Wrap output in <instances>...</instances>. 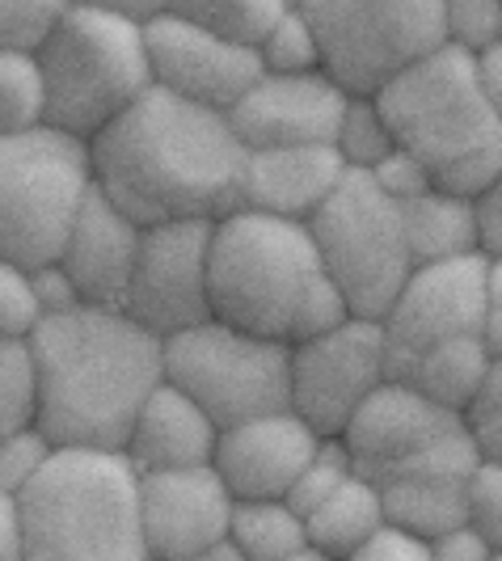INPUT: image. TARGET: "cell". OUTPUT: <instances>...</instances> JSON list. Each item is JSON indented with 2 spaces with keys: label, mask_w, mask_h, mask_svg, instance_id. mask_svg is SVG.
Instances as JSON below:
<instances>
[{
  "label": "cell",
  "mask_w": 502,
  "mask_h": 561,
  "mask_svg": "<svg viewBox=\"0 0 502 561\" xmlns=\"http://www.w3.org/2000/svg\"><path fill=\"white\" fill-rule=\"evenodd\" d=\"M93 186L132 220H220L241 207L246 144L224 111L148 84L89 140Z\"/></svg>",
  "instance_id": "obj_1"
},
{
  "label": "cell",
  "mask_w": 502,
  "mask_h": 561,
  "mask_svg": "<svg viewBox=\"0 0 502 561\" xmlns=\"http://www.w3.org/2000/svg\"><path fill=\"white\" fill-rule=\"evenodd\" d=\"M38 426L52 444L123 448L132 419L166 376L161 334L114 305L47 312L30 330Z\"/></svg>",
  "instance_id": "obj_2"
},
{
  "label": "cell",
  "mask_w": 502,
  "mask_h": 561,
  "mask_svg": "<svg viewBox=\"0 0 502 561\" xmlns=\"http://www.w3.org/2000/svg\"><path fill=\"white\" fill-rule=\"evenodd\" d=\"M212 317L253 334L300 342L346 317L308 220L232 207L212 228Z\"/></svg>",
  "instance_id": "obj_3"
},
{
  "label": "cell",
  "mask_w": 502,
  "mask_h": 561,
  "mask_svg": "<svg viewBox=\"0 0 502 561\" xmlns=\"http://www.w3.org/2000/svg\"><path fill=\"white\" fill-rule=\"evenodd\" d=\"M22 561H144L140 469L123 448L56 444L18 494Z\"/></svg>",
  "instance_id": "obj_4"
},
{
  "label": "cell",
  "mask_w": 502,
  "mask_h": 561,
  "mask_svg": "<svg viewBox=\"0 0 502 561\" xmlns=\"http://www.w3.org/2000/svg\"><path fill=\"white\" fill-rule=\"evenodd\" d=\"M372 98L397 148L419 157L440 191L477 195L502 169V123L481 93L474 51L440 43L372 89Z\"/></svg>",
  "instance_id": "obj_5"
},
{
  "label": "cell",
  "mask_w": 502,
  "mask_h": 561,
  "mask_svg": "<svg viewBox=\"0 0 502 561\" xmlns=\"http://www.w3.org/2000/svg\"><path fill=\"white\" fill-rule=\"evenodd\" d=\"M43 72V123L93 140L152 84L144 22L93 4H68L34 47Z\"/></svg>",
  "instance_id": "obj_6"
},
{
  "label": "cell",
  "mask_w": 502,
  "mask_h": 561,
  "mask_svg": "<svg viewBox=\"0 0 502 561\" xmlns=\"http://www.w3.org/2000/svg\"><path fill=\"white\" fill-rule=\"evenodd\" d=\"M93 186L89 140L38 123L0 136V257L52 262Z\"/></svg>",
  "instance_id": "obj_7"
},
{
  "label": "cell",
  "mask_w": 502,
  "mask_h": 561,
  "mask_svg": "<svg viewBox=\"0 0 502 561\" xmlns=\"http://www.w3.org/2000/svg\"><path fill=\"white\" fill-rule=\"evenodd\" d=\"M308 232L346 312L380 321L414 266L397 198L385 195L367 169H346L334 195L308 216Z\"/></svg>",
  "instance_id": "obj_8"
},
{
  "label": "cell",
  "mask_w": 502,
  "mask_h": 561,
  "mask_svg": "<svg viewBox=\"0 0 502 561\" xmlns=\"http://www.w3.org/2000/svg\"><path fill=\"white\" fill-rule=\"evenodd\" d=\"M166 380L191 393L216 426L292 405V346L207 317L161 337Z\"/></svg>",
  "instance_id": "obj_9"
},
{
  "label": "cell",
  "mask_w": 502,
  "mask_h": 561,
  "mask_svg": "<svg viewBox=\"0 0 502 561\" xmlns=\"http://www.w3.org/2000/svg\"><path fill=\"white\" fill-rule=\"evenodd\" d=\"M317 30L321 64L342 89L372 93L447 43L444 0H296Z\"/></svg>",
  "instance_id": "obj_10"
},
{
  "label": "cell",
  "mask_w": 502,
  "mask_h": 561,
  "mask_svg": "<svg viewBox=\"0 0 502 561\" xmlns=\"http://www.w3.org/2000/svg\"><path fill=\"white\" fill-rule=\"evenodd\" d=\"M389 376L385 321L346 312L338 325L292 342V410L317 435H342L360 401Z\"/></svg>",
  "instance_id": "obj_11"
},
{
  "label": "cell",
  "mask_w": 502,
  "mask_h": 561,
  "mask_svg": "<svg viewBox=\"0 0 502 561\" xmlns=\"http://www.w3.org/2000/svg\"><path fill=\"white\" fill-rule=\"evenodd\" d=\"M212 228L216 220L144 225L140 253L123 296V312H132L144 330L169 337L212 317Z\"/></svg>",
  "instance_id": "obj_12"
},
{
  "label": "cell",
  "mask_w": 502,
  "mask_h": 561,
  "mask_svg": "<svg viewBox=\"0 0 502 561\" xmlns=\"http://www.w3.org/2000/svg\"><path fill=\"white\" fill-rule=\"evenodd\" d=\"M486 312V253H452L435 262H414L401 291L392 296L385 321L389 376L426 346L456 334H481Z\"/></svg>",
  "instance_id": "obj_13"
},
{
  "label": "cell",
  "mask_w": 502,
  "mask_h": 561,
  "mask_svg": "<svg viewBox=\"0 0 502 561\" xmlns=\"http://www.w3.org/2000/svg\"><path fill=\"white\" fill-rule=\"evenodd\" d=\"M144 43H148L152 84L203 102V106H216V111H228L262 72L258 47L224 38L216 30L186 22L169 9L144 22Z\"/></svg>",
  "instance_id": "obj_14"
},
{
  "label": "cell",
  "mask_w": 502,
  "mask_h": 561,
  "mask_svg": "<svg viewBox=\"0 0 502 561\" xmlns=\"http://www.w3.org/2000/svg\"><path fill=\"white\" fill-rule=\"evenodd\" d=\"M232 490L216 465L140 473V536L144 561H203V553L228 536Z\"/></svg>",
  "instance_id": "obj_15"
},
{
  "label": "cell",
  "mask_w": 502,
  "mask_h": 561,
  "mask_svg": "<svg viewBox=\"0 0 502 561\" xmlns=\"http://www.w3.org/2000/svg\"><path fill=\"white\" fill-rule=\"evenodd\" d=\"M351 89L326 72H258L253 84L224 111L228 127L246 148H283V144H334L338 118Z\"/></svg>",
  "instance_id": "obj_16"
},
{
  "label": "cell",
  "mask_w": 502,
  "mask_h": 561,
  "mask_svg": "<svg viewBox=\"0 0 502 561\" xmlns=\"http://www.w3.org/2000/svg\"><path fill=\"white\" fill-rule=\"evenodd\" d=\"M460 422H465L460 414H452L447 405L431 401L410 380L385 376L360 401V410L346 419L338 439L346 444V451H351V460H355V469H360L363 478L376 481L397 460L414 456L419 448H426L431 439L447 435Z\"/></svg>",
  "instance_id": "obj_17"
},
{
  "label": "cell",
  "mask_w": 502,
  "mask_h": 561,
  "mask_svg": "<svg viewBox=\"0 0 502 561\" xmlns=\"http://www.w3.org/2000/svg\"><path fill=\"white\" fill-rule=\"evenodd\" d=\"M317 444L321 435L287 405L220 426L212 465L232 490V499H283Z\"/></svg>",
  "instance_id": "obj_18"
},
{
  "label": "cell",
  "mask_w": 502,
  "mask_h": 561,
  "mask_svg": "<svg viewBox=\"0 0 502 561\" xmlns=\"http://www.w3.org/2000/svg\"><path fill=\"white\" fill-rule=\"evenodd\" d=\"M144 225L132 220L114 198H106L98 186H89L77 220L68 228L64 245H59V262L72 275L84 305H114L123 309L127 296V279L140 253Z\"/></svg>",
  "instance_id": "obj_19"
},
{
  "label": "cell",
  "mask_w": 502,
  "mask_h": 561,
  "mask_svg": "<svg viewBox=\"0 0 502 561\" xmlns=\"http://www.w3.org/2000/svg\"><path fill=\"white\" fill-rule=\"evenodd\" d=\"M346 173L334 144H283V148H246L241 207L271 211L287 220H308Z\"/></svg>",
  "instance_id": "obj_20"
},
{
  "label": "cell",
  "mask_w": 502,
  "mask_h": 561,
  "mask_svg": "<svg viewBox=\"0 0 502 561\" xmlns=\"http://www.w3.org/2000/svg\"><path fill=\"white\" fill-rule=\"evenodd\" d=\"M220 439V426L191 393H182L173 380H157L152 393L132 419V431L123 439L127 460L140 473L157 469H186V465H212V451Z\"/></svg>",
  "instance_id": "obj_21"
},
{
  "label": "cell",
  "mask_w": 502,
  "mask_h": 561,
  "mask_svg": "<svg viewBox=\"0 0 502 561\" xmlns=\"http://www.w3.org/2000/svg\"><path fill=\"white\" fill-rule=\"evenodd\" d=\"M490 359H494V355H490V346H486L481 334H456V337L435 342V346H426L419 355H410L392 376L410 380V385L422 389L431 401H440L452 414L465 419L469 401H474L477 389H481V380H486Z\"/></svg>",
  "instance_id": "obj_22"
},
{
  "label": "cell",
  "mask_w": 502,
  "mask_h": 561,
  "mask_svg": "<svg viewBox=\"0 0 502 561\" xmlns=\"http://www.w3.org/2000/svg\"><path fill=\"white\" fill-rule=\"evenodd\" d=\"M385 519V503H380V485L363 478L360 469L338 485L334 494H326L321 503L305 515V536L312 545L317 561L355 558L372 528Z\"/></svg>",
  "instance_id": "obj_23"
},
{
  "label": "cell",
  "mask_w": 502,
  "mask_h": 561,
  "mask_svg": "<svg viewBox=\"0 0 502 561\" xmlns=\"http://www.w3.org/2000/svg\"><path fill=\"white\" fill-rule=\"evenodd\" d=\"M401 228H406V245L414 262H435L452 253L477 250V207L474 195H456V191H422L397 203Z\"/></svg>",
  "instance_id": "obj_24"
},
{
  "label": "cell",
  "mask_w": 502,
  "mask_h": 561,
  "mask_svg": "<svg viewBox=\"0 0 502 561\" xmlns=\"http://www.w3.org/2000/svg\"><path fill=\"white\" fill-rule=\"evenodd\" d=\"M228 536L237 540L246 561H317L305 536V515L287 499H237Z\"/></svg>",
  "instance_id": "obj_25"
},
{
  "label": "cell",
  "mask_w": 502,
  "mask_h": 561,
  "mask_svg": "<svg viewBox=\"0 0 502 561\" xmlns=\"http://www.w3.org/2000/svg\"><path fill=\"white\" fill-rule=\"evenodd\" d=\"M287 4L292 0H166L169 13L216 30L224 38L250 43V47L262 43V34L279 22V13Z\"/></svg>",
  "instance_id": "obj_26"
},
{
  "label": "cell",
  "mask_w": 502,
  "mask_h": 561,
  "mask_svg": "<svg viewBox=\"0 0 502 561\" xmlns=\"http://www.w3.org/2000/svg\"><path fill=\"white\" fill-rule=\"evenodd\" d=\"M43 72L26 47H0V136L43 123Z\"/></svg>",
  "instance_id": "obj_27"
},
{
  "label": "cell",
  "mask_w": 502,
  "mask_h": 561,
  "mask_svg": "<svg viewBox=\"0 0 502 561\" xmlns=\"http://www.w3.org/2000/svg\"><path fill=\"white\" fill-rule=\"evenodd\" d=\"M334 148H338V157L346 161V169L380 165L392 148H397L389 123H385V114H380L372 93H351V98H346L342 118H338V131H334Z\"/></svg>",
  "instance_id": "obj_28"
},
{
  "label": "cell",
  "mask_w": 502,
  "mask_h": 561,
  "mask_svg": "<svg viewBox=\"0 0 502 561\" xmlns=\"http://www.w3.org/2000/svg\"><path fill=\"white\" fill-rule=\"evenodd\" d=\"M38 422V371L30 337H0V435Z\"/></svg>",
  "instance_id": "obj_29"
},
{
  "label": "cell",
  "mask_w": 502,
  "mask_h": 561,
  "mask_svg": "<svg viewBox=\"0 0 502 561\" xmlns=\"http://www.w3.org/2000/svg\"><path fill=\"white\" fill-rule=\"evenodd\" d=\"M258 59H262L266 72H312V68H326V64H321L317 30L308 26L305 9H300L296 0L283 9L279 22L262 34Z\"/></svg>",
  "instance_id": "obj_30"
},
{
  "label": "cell",
  "mask_w": 502,
  "mask_h": 561,
  "mask_svg": "<svg viewBox=\"0 0 502 561\" xmlns=\"http://www.w3.org/2000/svg\"><path fill=\"white\" fill-rule=\"evenodd\" d=\"M355 473V460H351V451H346V444L338 439V435H321V444H317V451L308 456V465L296 473V481L287 485V503L296 506L300 515H308L312 506L321 503L326 494H334L342 481Z\"/></svg>",
  "instance_id": "obj_31"
},
{
  "label": "cell",
  "mask_w": 502,
  "mask_h": 561,
  "mask_svg": "<svg viewBox=\"0 0 502 561\" xmlns=\"http://www.w3.org/2000/svg\"><path fill=\"white\" fill-rule=\"evenodd\" d=\"M52 448H56V444L47 439V431H43L38 422L0 435V485H4L9 494H22L30 485V478L47 465Z\"/></svg>",
  "instance_id": "obj_32"
},
{
  "label": "cell",
  "mask_w": 502,
  "mask_h": 561,
  "mask_svg": "<svg viewBox=\"0 0 502 561\" xmlns=\"http://www.w3.org/2000/svg\"><path fill=\"white\" fill-rule=\"evenodd\" d=\"M465 503H469V524L490 540V549L502 553V460L481 456L465 485Z\"/></svg>",
  "instance_id": "obj_33"
},
{
  "label": "cell",
  "mask_w": 502,
  "mask_h": 561,
  "mask_svg": "<svg viewBox=\"0 0 502 561\" xmlns=\"http://www.w3.org/2000/svg\"><path fill=\"white\" fill-rule=\"evenodd\" d=\"M72 0H0V47L34 51Z\"/></svg>",
  "instance_id": "obj_34"
},
{
  "label": "cell",
  "mask_w": 502,
  "mask_h": 561,
  "mask_svg": "<svg viewBox=\"0 0 502 561\" xmlns=\"http://www.w3.org/2000/svg\"><path fill=\"white\" fill-rule=\"evenodd\" d=\"M43 321V305L30 287V266L0 257V337H30Z\"/></svg>",
  "instance_id": "obj_35"
},
{
  "label": "cell",
  "mask_w": 502,
  "mask_h": 561,
  "mask_svg": "<svg viewBox=\"0 0 502 561\" xmlns=\"http://www.w3.org/2000/svg\"><path fill=\"white\" fill-rule=\"evenodd\" d=\"M502 0H444V34L447 43L481 51L499 38Z\"/></svg>",
  "instance_id": "obj_36"
},
{
  "label": "cell",
  "mask_w": 502,
  "mask_h": 561,
  "mask_svg": "<svg viewBox=\"0 0 502 561\" xmlns=\"http://www.w3.org/2000/svg\"><path fill=\"white\" fill-rule=\"evenodd\" d=\"M351 561H431V540H422L419 533H410L392 519H380Z\"/></svg>",
  "instance_id": "obj_37"
},
{
  "label": "cell",
  "mask_w": 502,
  "mask_h": 561,
  "mask_svg": "<svg viewBox=\"0 0 502 561\" xmlns=\"http://www.w3.org/2000/svg\"><path fill=\"white\" fill-rule=\"evenodd\" d=\"M372 173V182L385 191L389 198H410V195H422V191H431L435 182H431V173L422 169V161L419 157H410L406 148H392L389 157L380 161V165H372L367 169Z\"/></svg>",
  "instance_id": "obj_38"
},
{
  "label": "cell",
  "mask_w": 502,
  "mask_h": 561,
  "mask_svg": "<svg viewBox=\"0 0 502 561\" xmlns=\"http://www.w3.org/2000/svg\"><path fill=\"white\" fill-rule=\"evenodd\" d=\"M30 287H34L38 305H43V317H47V312H68V309H77V305H84L81 291H77V283H72L68 271H64L59 257L30 266Z\"/></svg>",
  "instance_id": "obj_39"
},
{
  "label": "cell",
  "mask_w": 502,
  "mask_h": 561,
  "mask_svg": "<svg viewBox=\"0 0 502 561\" xmlns=\"http://www.w3.org/2000/svg\"><path fill=\"white\" fill-rule=\"evenodd\" d=\"M477 207V250L502 257V169L474 195Z\"/></svg>",
  "instance_id": "obj_40"
},
{
  "label": "cell",
  "mask_w": 502,
  "mask_h": 561,
  "mask_svg": "<svg viewBox=\"0 0 502 561\" xmlns=\"http://www.w3.org/2000/svg\"><path fill=\"white\" fill-rule=\"evenodd\" d=\"M431 561H494V549L465 519V524H456V528H447V533L431 540Z\"/></svg>",
  "instance_id": "obj_41"
},
{
  "label": "cell",
  "mask_w": 502,
  "mask_h": 561,
  "mask_svg": "<svg viewBox=\"0 0 502 561\" xmlns=\"http://www.w3.org/2000/svg\"><path fill=\"white\" fill-rule=\"evenodd\" d=\"M481 337L490 355H502V257H486V312H481Z\"/></svg>",
  "instance_id": "obj_42"
},
{
  "label": "cell",
  "mask_w": 502,
  "mask_h": 561,
  "mask_svg": "<svg viewBox=\"0 0 502 561\" xmlns=\"http://www.w3.org/2000/svg\"><path fill=\"white\" fill-rule=\"evenodd\" d=\"M465 426L474 431L477 448L490 460H502V401H490V405H477L465 414Z\"/></svg>",
  "instance_id": "obj_43"
},
{
  "label": "cell",
  "mask_w": 502,
  "mask_h": 561,
  "mask_svg": "<svg viewBox=\"0 0 502 561\" xmlns=\"http://www.w3.org/2000/svg\"><path fill=\"white\" fill-rule=\"evenodd\" d=\"M474 59H477V81H481V93H486L490 111L499 114V123H502V43H490V47L474 51Z\"/></svg>",
  "instance_id": "obj_44"
},
{
  "label": "cell",
  "mask_w": 502,
  "mask_h": 561,
  "mask_svg": "<svg viewBox=\"0 0 502 561\" xmlns=\"http://www.w3.org/2000/svg\"><path fill=\"white\" fill-rule=\"evenodd\" d=\"M0 561H22V519H18V494L0 485Z\"/></svg>",
  "instance_id": "obj_45"
},
{
  "label": "cell",
  "mask_w": 502,
  "mask_h": 561,
  "mask_svg": "<svg viewBox=\"0 0 502 561\" xmlns=\"http://www.w3.org/2000/svg\"><path fill=\"white\" fill-rule=\"evenodd\" d=\"M72 4H93V9H111V13L136 18V22H148L152 13H161V9H166V0H72Z\"/></svg>",
  "instance_id": "obj_46"
},
{
  "label": "cell",
  "mask_w": 502,
  "mask_h": 561,
  "mask_svg": "<svg viewBox=\"0 0 502 561\" xmlns=\"http://www.w3.org/2000/svg\"><path fill=\"white\" fill-rule=\"evenodd\" d=\"M494 43H502V18H499V38H494Z\"/></svg>",
  "instance_id": "obj_47"
},
{
  "label": "cell",
  "mask_w": 502,
  "mask_h": 561,
  "mask_svg": "<svg viewBox=\"0 0 502 561\" xmlns=\"http://www.w3.org/2000/svg\"><path fill=\"white\" fill-rule=\"evenodd\" d=\"M494 561H502V553H494Z\"/></svg>",
  "instance_id": "obj_48"
}]
</instances>
